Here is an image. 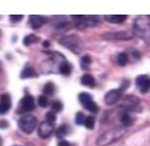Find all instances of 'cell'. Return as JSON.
I'll use <instances>...</instances> for the list:
<instances>
[{
  "label": "cell",
  "mask_w": 150,
  "mask_h": 146,
  "mask_svg": "<svg viewBox=\"0 0 150 146\" xmlns=\"http://www.w3.org/2000/svg\"><path fill=\"white\" fill-rule=\"evenodd\" d=\"M37 126V119L33 115H25L22 116L18 120V127L22 132L26 134H31Z\"/></svg>",
  "instance_id": "obj_1"
},
{
  "label": "cell",
  "mask_w": 150,
  "mask_h": 146,
  "mask_svg": "<svg viewBox=\"0 0 150 146\" xmlns=\"http://www.w3.org/2000/svg\"><path fill=\"white\" fill-rule=\"evenodd\" d=\"M60 43L64 47H66L67 49H71L72 51L79 52V49H81V42H79V40L75 36H68V37L63 38V39L60 41Z\"/></svg>",
  "instance_id": "obj_2"
},
{
  "label": "cell",
  "mask_w": 150,
  "mask_h": 146,
  "mask_svg": "<svg viewBox=\"0 0 150 146\" xmlns=\"http://www.w3.org/2000/svg\"><path fill=\"white\" fill-rule=\"evenodd\" d=\"M35 107V102L34 98L30 95H26L21 100L20 103V109L21 111H31Z\"/></svg>",
  "instance_id": "obj_3"
},
{
  "label": "cell",
  "mask_w": 150,
  "mask_h": 146,
  "mask_svg": "<svg viewBox=\"0 0 150 146\" xmlns=\"http://www.w3.org/2000/svg\"><path fill=\"white\" fill-rule=\"evenodd\" d=\"M12 107V100L9 94H2L0 96V114H5Z\"/></svg>",
  "instance_id": "obj_4"
},
{
  "label": "cell",
  "mask_w": 150,
  "mask_h": 146,
  "mask_svg": "<svg viewBox=\"0 0 150 146\" xmlns=\"http://www.w3.org/2000/svg\"><path fill=\"white\" fill-rule=\"evenodd\" d=\"M79 18V21L76 23V27L84 28L88 26H95L99 23V20L94 17H76Z\"/></svg>",
  "instance_id": "obj_5"
},
{
  "label": "cell",
  "mask_w": 150,
  "mask_h": 146,
  "mask_svg": "<svg viewBox=\"0 0 150 146\" xmlns=\"http://www.w3.org/2000/svg\"><path fill=\"white\" fill-rule=\"evenodd\" d=\"M52 132H53L52 124L47 122V121L41 124L39 126V129H38V135H39V136H41L42 138H46L47 136H50L52 135Z\"/></svg>",
  "instance_id": "obj_6"
},
{
  "label": "cell",
  "mask_w": 150,
  "mask_h": 146,
  "mask_svg": "<svg viewBox=\"0 0 150 146\" xmlns=\"http://www.w3.org/2000/svg\"><path fill=\"white\" fill-rule=\"evenodd\" d=\"M137 85L142 93L148 92L150 90V78L147 75H139L137 78Z\"/></svg>",
  "instance_id": "obj_7"
},
{
  "label": "cell",
  "mask_w": 150,
  "mask_h": 146,
  "mask_svg": "<svg viewBox=\"0 0 150 146\" xmlns=\"http://www.w3.org/2000/svg\"><path fill=\"white\" fill-rule=\"evenodd\" d=\"M121 97V92L120 90L114 89V90H110V92H108V94L105 97V101L108 104H112L114 103L120 99Z\"/></svg>",
  "instance_id": "obj_8"
},
{
  "label": "cell",
  "mask_w": 150,
  "mask_h": 146,
  "mask_svg": "<svg viewBox=\"0 0 150 146\" xmlns=\"http://www.w3.org/2000/svg\"><path fill=\"white\" fill-rule=\"evenodd\" d=\"M131 37L132 35L128 32H110L104 36L108 40H126Z\"/></svg>",
  "instance_id": "obj_9"
},
{
  "label": "cell",
  "mask_w": 150,
  "mask_h": 146,
  "mask_svg": "<svg viewBox=\"0 0 150 146\" xmlns=\"http://www.w3.org/2000/svg\"><path fill=\"white\" fill-rule=\"evenodd\" d=\"M29 23L31 24V27L34 28V29H37V28H40L45 23V20L42 17H40V16H30Z\"/></svg>",
  "instance_id": "obj_10"
},
{
  "label": "cell",
  "mask_w": 150,
  "mask_h": 146,
  "mask_svg": "<svg viewBox=\"0 0 150 146\" xmlns=\"http://www.w3.org/2000/svg\"><path fill=\"white\" fill-rule=\"evenodd\" d=\"M36 77H37V74L32 67L24 68L21 74V78H36Z\"/></svg>",
  "instance_id": "obj_11"
},
{
  "label": "cell",
  "mask_w": 150,
  "mask_h": 146,
  "mask_svg": "<svg viewBox=\"0 0 150 146\" xmlns=\"http://www.w3.org/2000/svg\"><path fill=\"white\" fill-rule=\"evenodd\" d=\"M106 20L111 23H121L126 20L127 16H121V15H115V16H107Z\"/></svg>",
  "instance_id": "obj_12"
},
{
  "label": "cell",
  "mask_w": 150,
  "mask_h": 146,
  "mask_svg": "<svg viewBox=\"0 0 150 146\" xmlns=\"http://www.w3.org/2000/svg\"><path fill=\"white\" fill-rule=\"evenodd\" d=\"M81 83L86 86H94L95 85V79L90 75H84L81 78Z\"/></svg>",
  "instance_id": "obj_13"
},
{
  "label": "cell",
  "mask_w": 150,
  "mask_h": 146,
  "mask_svg": "<svg viewBox=\"0 0 150 146\" xmlns=\"http://www.w3.org/2000/svg\"><path fill=\"white\" fill-rule=\"evenodd\" d=\"M71 66H70L69 63H67V62H63L60 64L59 66V71L60 73H61L62 75H68L71 74Z\"/></svg>",
  "instance_id": "obj_14"
},
{
  "label": "cell",
  "mask_w": 150,
  "mask_h": 146,
  "mask_svg": "<svg viewBox=\"0 0 150 146\" xmlns=\"http://www.w3.org/2000/svg\"><path fill=\"white\" fill-rule=\"evenodd\" d=\"M38 41H39V38L36 37L35 35H28V36H26L23 39V44L24 46H30L32 45V44H35L37 43Z\"/></svg>",
  "instance_id": "obj_15"
},
{
  "label": "cell",
  "mask_w": 150,
  "mask_h": 146,
  "mask_svg": "<svg viewBox=\"0 0 150 146\" xmlns=\"http://www.w3.org/2000/svg\"><path fill=\"white\" fill-rule=\"evenodd\" d=\"M54 85L52 82H47V83L44 86V94L47 95V96H52V95L54 93Z\"/></svg>",
  "instance_id": "obj_16"
},
{
  "label": "cell",
  "mask_w": 150,
  "mask_h": 146,
  "mask_svg": "<svg viewBox=\"0 0 150 146\" xmlns=\"http://www.w3.org/2000/svg\"><path fill=\"white\" fill-rule=\"evenodd\" d=\"M79 99L81 101V103L84 106V104H87L88 102L92 101V97L88 93H81L79 96Z\"/></svg>",
  "instance_id": "obj_17"
},
{
  "label": "cell",
  "mask_w": 150,
  "mask_h": 146,
  "mask_svg": "<svg viewBox=\"0 0 150 146\" xmlns=\"http://www.w3.org/2000/svg\"><path fill=\"white\" fill-rule=\"evenodd\" d=\"M90 63H91V58L88 55L83 56L81 60V66L82 69H87L90 66Z\"/></svg>",
  "instance_id": "obj_18"
},
{
  "label": "cell",
  "mask_w": 150,
  "mask_h": 146,
  "mask_svg": "<svg viewBox=\"0 0 150 146\" xmlns=\"http://www.w3.org/2000/svg\"><path fill=\"white\" fill-rule=\"evenodd\" d=\"M84 107L87 110H89V111H91V112H96L97 110H98V107H97V104L94 103L93 101H90V102H88L87 104H85Z\"/></svg>",
  "instance_id": "obj_19"
},
{
  "label": "cell",
  "mask_w": 150,
  "mask_h": 146,
  "mask_svg": "<svg viewBox=\"0 0 150 146\" xmlns=\"http://www.w3.org/2000/svg\"><path fill=\"white\" fill-rule=\"evenodd\" d=\"M117 62H118V64L121 66H124L125 64H127V62H128V55L124 52L120 53L117 57Z\"/></svg>",
  "instance_id": "obj_20"
},
{
  "label": "cell",
  "mask_w": 150,
  "mask_h": 146,
  "mask_svg": "<svg viewBox=\"0 0 150 146\" xmlns=\"http://www.w3.org/2000/svg\"><path fill=\"white\" fill-rule=\"evenodd\" d=\"M86 117L84 116V114L82 112H78L76 115V123L79 124V125H82L85 122Z\"/></svg>",
  "instance_id": "obj_21"
},
{
  "label": "cell",
  "mask_w": 150,
  "mask_h": 146,
  "mask_svg": "<svg viewBox=\"0 0 150 146\" xmlns=\"http://www.w3.org/2000/svg\"><path fill=\"white\" fill-rule=\"evenodd\" d=\"M62 109H63L62 104L60 103V102H58V101L53 102L52 104V109L53 110V112H59V111H61Z\"/></svg>",
  "instance_id": "obj_22"
},
{
  "label": "cell",
  "mask_w": 150,
  "mask_h": 146,
  "mask_svg": "<svg viewBox=\"0 0 150 146\" xmlns=\"http://www.w3.org/2000/svg\"><path fill=\"white\" fill-rule=\"evenodd\" d=\"M94 124H95V120L93 117L89 116V117H86L85 119V122H84V125L87 129H93L94 128Z\"/></svg>",
  "instance_id": "obj_23"
},
{
  "label": "cell",
  "mask_w": 150,
  "mask_h": 146,
  "mask_svg": "<svg viewBox=\"0 0 150 146\" xmlns=\"http://www.w3.org/2000/svg\"><path fill=\"white\" fill-rule=\"evenodd\" d=\"M121 122H122L123 125L129 126L132 124V117L129 114H123V116L121 117Z\"/></svg>",
  "instance_id": "obj_24"
},
{
  "label": "cell",
  "mask_w": 150,
  "mask_h": 146,
  "mask_svg": "<svg viewBox=\"0 0 150 146\" xmlns=\"http://www.w3.org/2000/svg\"><path fill=\"white\" fill-rule=\"evenodd\" d=\"M38 104H39L40 107H46L47 104H49V100H47V98L46 96L42 95V96H40L39 98H38Z\"/></svg>",
  "instance_id": "obj_25"
},
{
  "label": "cell",
  "mask_w": 150,
  "mask_h": 146,
  "mask_svg": "<svg viewBox=\"0 0 150 146\" xmlns=\"http://www.w3.org/2000/svg\"><path fill=\"white\" fill-rule=\"evenodd\" d=\"M67 134V128H66V126H61L60 128L57 130V132H56V135H57V138H63V136H65Z\"/></svg>",
  "instance_id": "obj_26"
},
{
  "label": "cell",
  "mask_w": 150,
  "mask_h": 146,
  "mask_svg": "<svg viewBox=\"0 0 150 146\" xmlns=\"http://www.w3.org/2000/svg\"><path fill=\"white\" fill-rule=\"evenodd\" d=\"M46 118H47V122L53 124L54 122H55V120H56L55 113H54L53 111H50V112H47V115H46Z\"/></svg>",
  "instance_id": "obj_27"
},
{
  "label": "cell",
  "mask_w": 150,
  "mask_h": 146,
  "mask_svg": "<svg viewBox=\"0 0 150 146\" xmlns=\"http://www.w3.org/2000/svg\"><path fill=\"white\" fill-rule=\"evenodd\" d=\"M22 18H23V16H21V15H11L10 20L12 23H18V21L22 20Z\"/></svg>",
  "instance_id": "obj_28"
},
{
  "label": "cell",
  "mask_w": 150,
  "mask_h": 146,
  "mask_svg": "<svg viewBox=\"0 0 150 146\" xmlns=\"http://www.w3.org/2000/svg\"><path fill=\"white\" fill-rule=\"evenodd\" d=\"M9 126V123L6 121V120H0V128L1 129H5Z\"/></svg>",
  "instance_id": "obj_29"
},
{
  "label": "cell",
  "mask_w": 150,
  "mask_h": 146,
  "mask_svg": "<svg viewBox=\"0 0 150 146\" xmlns=\"http://www.w3.org/2000/svg\"><path fill=\"white\" fill-rule=\"evenodd\" d=\"M58 146H72V145L70 144L68 141H66V140H61V141H59V142H58Z\"/></svg>",
  "instance_id": "obj_30"
},
{
  "label": "cell",
  "mask_w": 150,
  "mask_h": 146,
  "mask_svg": "<svg viewBox=\"0 0 150 146\" xmlns=\"http://www.w3.org/2000/svg\"><path fill=\"white\" fill-rule=\"evenodd\" d=\"M43 46L45 47H47L50 46V43H49V41H45L44 42V44H43Z\"/></svg>",
  "instance_id": "obj_31"
},
{
  "label": "cell",
  "mask_w": 150,
  "mask_h": 146,
  "mask_svg": "<svg viewBox=\"0 0 150 146\" xmlns=\"http://www.w3.org/2000/svg\"><path fill=\"white\" fill-rule=\"evenodd\" d=\"M2 144H3V141H2V138L0 136V146H2Z\"/></svg>",
  "instance_id": "obj_32"
}]
</instances>
